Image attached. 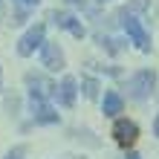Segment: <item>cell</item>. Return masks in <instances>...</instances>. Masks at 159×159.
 Returning a JSON list of instances; mask_svg holds the SVG:
<instances>
[{
  "instance_id": "obj_3",
  "label": "cell",
  "mask_w": 159,
  "mask_h": 159,
  "mask_svg": "<svg viewBox=\"0 0 159 159\" xmlns=\"http://www.w3.org/2000/svg\"><path fill=\"white\" fill-rule=\"evenodd\" d=\"M43 32H46V29H43V23H35L32 29L26 32L20 41H17V52L26 58V55H32L38 46H43Z\"/></svg>"
},
{
  "instance_id": "obj_15",
  "label": "cell",
  "mask_w": 159,
  "mask_h": 159,
  "mask_svg": "<svg viewBox=\"0 0 159 159\" xmlns=\"http://www.w3.org/2000/svg\"><path fill=\"white\" fill-rule=\"evenodd\" d=\"M127 159H139V156H136V153H127Z\"/></svg>"
},
{
  "instance_id": "obj_17",
  "label": "cell",
  "mask_w": 159,
  "mask_h": 159,
  "mask_svg": "<svg viewBox=\"0 0 159 159\" xmlns=\"http://www.w3.org/2000/svg\"><path fill=\"white\" fill-rule=\"evenodd\" d=\"M156 133H159V119H156Z\"/></svg>"
},
{
  "instance_id": "obj_9",
  "label": "cell",
  "mask_w": 159,
  "mask_h": 159,
  "mask_svg": "<svg viewBox=\"0 0 159 159\" xmlns=\"http://www.w3.org/2000/svg\"><path fill=\"white\" fill-rule=\"evenodd\" d=\"M58 98H61V104L64 107H72L75 104V78L67 75L61 81V87H58Z\"/></svg>"
},
{
  "instance_id": "obj_5",
  "label": "cell",
  "mask_w": 159,
  "mask_h": 159,
  "mask_svg": "<svg viewBox=\"0 0 159 159\" xmlns=\"http://www.w3.org/2000/svg\"><path fill=\"white\" fill-rule=\"evenodd\" d=\"M113 136H116V142L121 148H130L139 139V127L133 125V121H127V119H119L116 121V127H113Z\"/></svg>"
},
{
  "instance_id": "obj_2",
  "label": "cell",
  "mask_w": 159,
  "mask_h": 159,
  "mask_svg": "<svg viewBox=\"0 0 159 159\" xmlns=\"http://www.w3.org/2000/svg\"><path fill=\"white\" fill-rule=\"evenodd\" d=\"M153 84H156V72H153V70H142V72H136V75L130 78V96H133L136 101H145L148 96H151Z\"/></svg>"
},
{
  "instance_id": "obj_13",
  "label": "cell",
  "mask_w": 159,
  "mask_h": 159,
  "mask_svg": "<svg viewBox=\"0 0 159 159\" xmlns=\"http://www.w3.org/2000/svg\"><path fill=\"white\" fill-rule=\"evenodd\" d=\"M6 159H23V148H15V151H9Z\"/></svg>"
},
{
  "instance_id": "obj_10",
  "label": "cell",
  "mask_w": 159,
  "mask_h": 159,
  "mask_svg": "<svg viewBox=\"0 0 159 159\" xmlns=\"http://www.w3.org/2000/svg\"><path fill=\"white\" fill-rule=\"evenodd\" d=\"M121 96L119 93H104V113L107 116H116V113H121Z\"/></svg>"
},
{
  "instance_id": "obj_12",
  "label": "cell",
  "mask_w": 159,
  "mask_h": 159,
  "mask_svg": "<svg viewBox=\"0 0 159 159\" xmlns=\"http://www.w3.org/2000/svg\"><path fill=\"white\" fill-rule=\"evenodd\" d=\"M130 9H133V12H142V9H148V0H133Z\"/></svg>"
},
{
  "instance_id": "obj_7",
  "label": "cell",
  "mask_w": 159,
  "mask_h": 159,
  "mask_svg": "<svg viewBox=\"0 0 159 159\" xmlns=\"http://www.w3.org/2000/svg\"><path fill=\"white\" fill-rule=\"evenodd\" d=\"M41 61H43V67H49V70H61V67H64V55H61V49H58V43H43Z\"/></svg>"
},
{
  "instance_id": "obj_4",
  "label": "cell",
  "mask_w": 159,
  "mask_h": 159,
  "mask_svg": "<svg viewBox=\"0 0 159 159\" xmlns=\"http://www.w3.org/2000/svg\"><path fill=\"white\" fill-rule=\"evenodd\" d=\"M26 84H29V101H49L52 96V81L41 78V75H26Z\"/></svg>"
},
{
  "instance_id": "obj_20",
  "label": "cell",
  "mask_w": 159,
  "mask_h": 159,
  "mask_svg": "<svg viewBox=\"0 0 159 159\" xmlns=\"http://www.w3.org/2000/svg\"><path fill=\"white\" fill-rule=\"evenodd\" d=\"M101 3H104V0H101Z\"/></svg>"
},
{
  "instance_id": "obj_1",
  "label": "cell",
  "mask_w": 159,
  "mask_h": 159,
  "mask_svg": "<svg viewBox=\"0 0 159 159\" xmlns=\"http://www.w3.org/2000/svg\"><path fill=\"white\" fill-rule=\"evenodd\" d=\"M121 26H125V32L130 35V41H133V43H136V46H139V49H142V52H148V49H151V38H148L145 26L139 23L136 17H133V15L127 12V9H125V12H121Z\"/></svg>"
},
{
  "instance_id": "obj_14",
  "label": "cell",
  "mask_w": 159,
  "mask_h": 159,
  "mask_svg": "<svg viewBox=\"0 0 159 159\" xmlns=\"http://www.w3.org/2000/svg\"><path fill=\"white\" fill-rule=\"evenodd\" d=\"M15 3H20V6H26V9H29V6H38L41 0H15Z\"/></svg>"
},
{
  "instance_id": "obj_11",
  "label": "cell",
  "mask_w": 159,
  "mask_h": 159,
  "mask_svg": "<svg viewBox=\"0 0 159 159\" xmlns=\"http://www.w3.org/2000/svg\"><path fill=\"white\" fill-rule=\"evenodd\" d=\"M84 93H87V98H96V93H98L96 78H84Z\"/></svg>"
},
{
  "instance_id": "obj_18",
  "label": "cell",
  "mask_w": 159,
  "mask_h": 159,
  "mask_svg": "<svg viewBox=\"0 0 159 159\" xmlns=\"http://www.w3.org/2000/svg\"><path fill=\"white\" fill-rule=\"evenodd\" d=\"M0 78H3V72H0Z\"/></svg>"
},
{
  "instance_id": "obj_8",
  "label": "cell",
  "mask_w": 159,
  "mask_h": 159,
  "mask_svg": "<svg viewBox=\"0 0 159 159\" xmlns=\"http://www.w3.org/2000/svg\"><path fill=\"white\" fill-rule=\"evenodd\" d=\"M52 20L58 23V26H64V29H70L75 38H84V26L75 23V17H72V15H67V12H52Z\"/></svg>"
},
{
  "instance_id": "obj_19",
  "label": "cell",
  "mask_w": 159,
  "mask_h": 159,
  "mask_svg": "<svg viewBox=\"0 0 159 159\" xmlns=\"http://www.w3.org/2000/svg\"><path fill=\"white\" fill-rule=\"evenodd\" d=\"M75 3H81V0H75Z\"/></svg>"
},
{
  "instance_id": "obj_6",
  "label": "cell",
  "mask_w": 159,
  "mask_h": 159,
  "mask_svg": "<svg viewBox=\"0 0 159 159\" xmlns=\"http://www.w3.org/2000/svg\"><path fill=\"white\" fill-rule=\"evenodd\" d=\"M29 107H32V119H35V121H43V125L58 121V113L52 110L49 101H29Z\"/></svg>"
},
{
  "instance_id": "obj_16",
  "label": "cell",
  "mask_w": 159,
  "mask_h": 159,
  "mask_svg": "<svg viewBox=\"0 0 159 159\" xmlns=\"http://www.w3.org/2000/svg\"><path fill=\"white\" fill-rule=\"evenodd\" d=\"M64 159H81V156H64Z\"/></svg>"
}]
</instances>
